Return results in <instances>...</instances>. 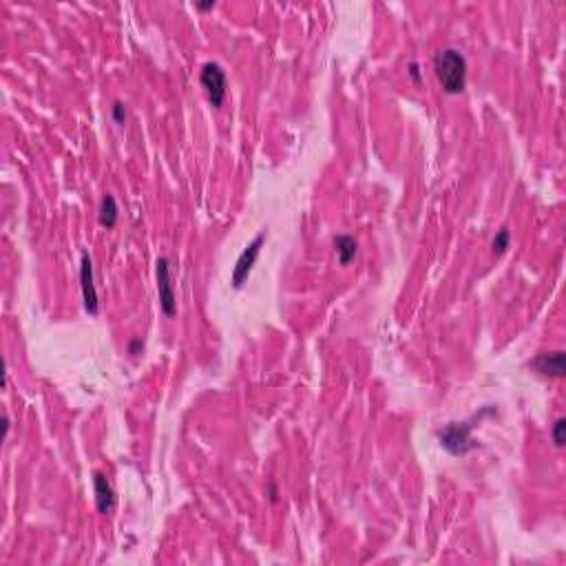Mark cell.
Segmentation results:
<instances>
[{
    "label": "cell",
    "mask_w": 566,
    "mask_h": 566,
    "mask_svg": "<svg viewBox=\"0 0 566 566\" xmlns=\"http://www.w3.org/2000/svg\"><path fill=\"white\" fill-rule=\"evenodd\" d=\"M434 71L445 93L456 95L464 91V84H467V60L456 49H443L434 58Z\"/></svg>",
    "instance_id": "1"
},
{
    "label": "cell",
    "mask_w": 566,
    "mask_h": 566,
    "mask_svg": "<svg viewBox=\"0 0 566 566\" xmlns=\"http://www.w3.org/2000/svg\"><path fill=\"white\" fill-rule=\"evenodd\" d=\"M471 430H473L471 423H449L445 430L438 432V440L449 454L462 456L475 447V440L471 438Z\"/></svg>",
    "instance_id": "2"
},
{
    "label": "cell",
    "mask_w": 566,
    "mask_h": 566,
    "mask_svg": "<svg viewBox=\"0 0 566 566\" xmlns=\"http://www.w3.org/2000/svg\"><path fill=\"white\" fill-rule=\"evenodd\" d=\"M199 82L208 95V102L215 109H219L226 100V71L221 69V65H217V62H206V65L201 67Z\"/></svg>",
    "instance_id": "3"
},
{
    "label": "cell",
    "mask_w": 566,
    "mask_h": 566,
    "mask_svg": "<svg viewBox=\"0 0 566 566\" xmlns=\"http://www.w3.org/2000/svg\"><path fill=\"white\" fill-rule=\"evenodd\" d=\"M155 272H157V292H159V308L166 314L168 319H173L178 314V301H175L173 292V283H171V266L166 257H159L155 263Z\"/></svg>",
    "instance_id": "4"
},
{
    "label": "cell",
    "mask_w": 566,
    "mask_h": 566,
    "mask_svg": "<svg viewBox=\"0 0 566 566\" xmlns=\"http://www.w3.org/2000/svg\"><path fill=\"white\" fill-rule=\"evenodd\" d=\"M263 239H266V233H259L253 242L246 246V250L242 255H239L237 263H235V270H233V288H242L246 281H248V274L253 272L255 263H257V257L261 253V246H263Z\"/></svg>",
    "instance_id": "5"
},
{
    "label": "cell",
    "mask_w": 566,
    "mask_h": 566,
    "mask_svg": "<svg viewBox=\"0 0 566 566\" xmlns=\"http://www.w3.org/2000/svg\"><path fill=\"white\" fill-rule=\"evenodd\" d=\"M80 285H82V299H84V308L86 312L95 317L100 312V301H97V290L93 283V263L89 255H82V263H80Z\"/></svg>",
    "instance_id": "6"
},
{
    "label": "cell",
    "mask_w": 566,
    "mask_h": 566,
    "mask_svg": "<svg viewBox=\"0 0 566 566\" xmlns=\"http://www.w3.org/2000/svg\"><path fill=\"white\" fill-rule=\"evenodd\" d=\"M531 368L542 374V376H551V379H562L564 376V352H551V354H540L533 359Z\"/></svg>",
    "instance_id": "7"
},
{
    "label": "cell",
    "mask_w": 566,
    "mask_h": 566,
    "mask_svg": "<svg viewBox=\"0 0 566 566\" xmlns=\"http://www.w3.org/2000/svg\"><path fill=\"white\" fill-rule=\"evenodd\" d=\"M93 487H95V505L97 511L109 515L113 509H116V494H113V487L107 480L104 473H95L93 475Z\"/></svg>",
    "instance_id": "8"
},
{
    "label": "cell",
    "mask_w": 566,
    "mask_h": 566,
    "mask_svg": "<svg viewBox=\"0 0 566 566\" xmlns=\"http://www.w3.org/2000/svg\"><path fill=\"white\" fill-rule=\"evenodd\" d=\"M334 248H336V255H338V261H341V266H347V263L356 257L359 253V244L354 237L349 235H338L334 239Z\"/></svg>",
    "instance_id": "9"
},
{
    "label": "cell",
    "mask_w": 566,
    "mask_h": 566,
    "mask_svg": "<svg viewBox=\"0 0 566 566\" xmlns=\"http://www.w3.org/2000/svg\"><path fill=\"white\" fill-rule=\"evenodd\" d=\"M118 204H116V197L113 195H104L102 199V206H100V223L104 226V228H113V226L118 223Z\"/></svg>",
    "instance_id": "10"
},
{
    "label": "cell",
    "mask_w": 566,
    "mask_h": 566,
    "mask_svg": "<svg viewBox=\"0 0 566 566\" xmlns=\"http://www.w3.org/2000/svg\"><path fill=\"white\" fill-rule=\"evenodd\" d=\"M511 244V233L509 228H500V233L494 237V242H492V250H494V255H505L507 253V248Z\"/></svg>",
    "instance_id": "11"
},
{
    "label": "cell",
    "mask_w": 566,
    "mask_h": 566,
    "mask_svg": "<svg viewBox=\"0 0 566 566\" xmlns=\"http://www.w3.org/2000/svg\"><path fill=\"white\" fill-rule=\"evenodd\" d=\"M564 432H566V420L558 418L556 425H553V443H556V447H564V443H566Z\"/></svg>",
    "instance_id": "12"
},
{
    "label": "cell",
    "mask_w": 566,
    "mask_h": 566,
    "mask_svg": "<svg viewBox=\"0 0 566 566\" xmlns=\"http://www.w3.org/2000/svg\"><path fill=\"white\" fill-rule=\"evenodd\" d=\"M113 120H116V124H124L127 122V109H124V104L120 102H113Z\"/></svg>",
    "instance_id": "13"
},
{
    "label": "cell",
    "mask_w": 566,
    "mask_h": 566,
    "mask_svg": "<svg viewBox=\"0 0 566 566\" xmlns=\"http://www.w3.org/2000/svg\"><path fill=\"white\" fill-rule=\"evenodd\" d=\"M142 352H144V341L142 338H133V341L129 343V354L135 359V356H140Z\"/></svg>",
    "instance_id": "14"
},
{
    "label": "cell",
    "mask_w": 566,
    "mask_h": 566,
    "mask_svg": "<svg viewBox=\"0 0 566 566\" xmlns=\"http://www.w3.org/2000/svg\"><path fill=\"white\" fill-rule=\"evenodd\" d=\"M409 75H411V80H414V82L420 84V71H418V65H416V62H411V65H409Z\"/></svg>",
    "instance_id": "15"
},
{
    "label": "cell",
    "mask_w": 566,
    "mask_h": 566,
    "mask_svg": "<svg viewBox=\"0 0 566 566\" xmlns=\"http://www.w3.org/2000/svg\"><path fill=\"white\" fill-rule=\"evenodd\" d=\"M212 7H215V0H208V3H199L197 5L199 11H206V9H212Z\"/></svg>",
    "instance_id": "16"
}]
</instances>
